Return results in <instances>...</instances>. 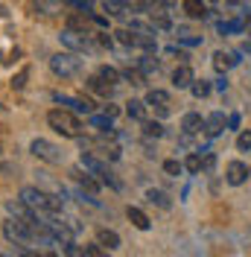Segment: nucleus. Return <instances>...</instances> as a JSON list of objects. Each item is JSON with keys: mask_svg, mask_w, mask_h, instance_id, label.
Masks as SVG:
<instances>
[{"mask_svg": "<svg viewBox=\"0 0 251 257\" xmlns=\"http://www.w3.org/2000/svg\"><path fill=\"white\" fill-rule=\"evenodd\" d=\"M21 202L27 205V208H32L41 219L44 216H59L64 208V202L59 199V196H53V193L41 190V187H21Z\"/></svg>", "mask_w": 251, "mask_h": 257, "instance_id": "f257e3e1", "label": "nucleus"}, {"mask_svg": "<svg viewBox=\"0 0 251 257\" xmlns=\"http://www.w3.org/2000/svg\"><path fill=\"white\" fill-rule=\"evenodd\" d=\"M47 126L56 132V135H62L67 141H79L82 138V132H85V123L76 117V111H70V108H53L47 111Z\"/></svg>", "mask_w": 251, "mask_h": 257, "instance_id": "f03ea898", "label": "nucleus"}, {"mask_svg": "<svg viewBox=\"0 0 251 257\" xmlns=\"http://www.w3.org/2000/svg\"><path fill=\"white\" fill-rule=\"evenodd\" d=\"M59 44H62L64 50H70V53H79V56L96 53V50H99L94 32H76V30H67V27L59 32Z\"/></svg>", "mask_w": 251, "mask_h": 257, "instance_id": "7ed1b4c3", "label": "nucleus"}, {"mask_svg": "<svg viewBox=\"0 0 251 257\" xmlns=\"http://www.w3.org/2000/svg\"><path fill=\"white\" fill-rule=\"evenodd\" d=\"M79 167H85L88 173H94L102 184H108L111 190H117V193L123 190V181L114 176V173L108 170V164H105V161H99L94 152H82V155H79Z\"/></svg>", "mask_w": 251, "mask_h": 257, "instance_id": "20e7f679", "label": "nucleus"}, {"mask_svg": "<svg viewBox=\"0 0 251 257\" xmlns=\"http://www.w3.org/2000/svg\"><path fill=\"white\" fill-rule=\"evenodd\" d=\"M50 70H53V76H59V79L79 76V73H82V59H79V53L62 50V53L50 56Z\"/></svg>", "mask_w": 251, "mask_h": 257, "instance_id": "39448f33", "label": "nucleus"}, {"mask_svg": "<svg viewBox=\"0 0 251 257\" xmlns=\"http://www.w3.org/2000/svg\"><path fill=\"white\" fill-rule=\"evenodd\" d=\"M114 41L123 44V47H129V50H146V53L158 50L155 35H149V32H135V30H129V27L114 32Z\"/></svg>", "mask_w": 251, "mask_h": 257, "instance_id": "423d86ee", "label": "nucleus"}, {"mask_svg": "<svg viewBox=\"0 0 251 257\" xmlns=\"http://www.w3.org/2000/svg\"><path fill=\"white\" fill-rule=\"evenodd\" d=\"M0 231H3V237H6V240L15 242V245H32V240H35V234H32V231L21 222V219H15V216L3 219Z\"/></svg>", "mask_w": 251, "mask_h": 257, "instance_id": "0eeeda50", "label": "nucleus"}, {"mask_svg": "<svg viewBox=\"0 0 251 257\" xmlns=\"http://www.w3.org/2000/svg\"><path fill=\"white\" fill-rule=\"evenodd\" d=\"M30 155H35V158L44 161V164H62V149L53 144V141H47V138H32Z\"/></svg>", "mask_w": 251, "mask_h": 257, "instance_id": "6e6552de", "label": "nucleus"}, {"mask_svg": "<svg viewBox=\"0 0 251 257\" xmlns=\"http://www.w3.org/2000/svg\"><path fill=\"white\" fill-rule=\"evenodd\" d=\"M248 164H242V161H231L228 167H225V181L231 184V187H239V184H245L248 181Z\"/></svg>", "mask_w": 251, "mask_h": 257, "instance_id": "1a4fd4ad", "label": "nucleus"}, {"mask_svg": "<svg viewBox=\"0 0 251 257\" xmlns=\"http://www.w3.org/2000/svg\"><path fill=\"white\" fill-rule=\"evenodd\" d=\"M70 176H73V181H76L82 190H88L91 196H96V193H99V184H102V181H99V178H96L94 173H88L85 167H76V170H73Z\"/></svg>", "mask_w": 251, "mask_h": 257, "instance_id": "9d476101", "label": "nucleus"}, {"mask_svg": "<svg viewBox=\"0 0 251 257\" xmlns=\"http://www.w3.org/2000/svg\"><path fill=\"white\" fill-rule=\"evenodd\" d=\"M202 128H204V117L199 111H187L181 117V135L196 138V135H202Z\"/></svg>", "mask_w": 251, "mask_h": 257, "instance_id": "9b49d317", "label": "nucleus"}, {"mask_svg": "<svg viewBox=\"0 0 251 257\" xmlns=\"http://www.w3.org/2000/svg\"><path fill=\"white\" fill-rule=\"evenodd\" d=\"M196 82V73H193V67H190L187 62H181L178 67L173 70V85L178 88V91H184V88H190Z\"/></svg>", "mask_w": 251, "mask_h": 257, "instance_id": "f8f14e48", "label": "nucleus"}, {"mask_svg": "<svg viewBox=\"0 0 251 257\" xmlns=\"http://www.w3.org/2000/svg\"><path fill=\"white\" fill-rule=\"evenodd\" d=\"M225 123H228L225 111L207 114V117H204V135H207V138H216V135H222V132H225Z\"/></svg>", "mask_w": 251, "mask_h": 257, "instance_id": "ddd939ff", "label": "nucleus"}, {"mask_svg": "<svg viewBox=\"0 0 251 257\" xmlns=\"http://www.w3.org/2000/svg\"><path fill=\"white\" fill-rule=\"evenodd\" d=\"M210 62H213V70L225 76V70H231L234 64H239V59H236V53H228V50H216Z\"/></svg>", "mask_w": 251, "mask_h": 257, "instance_id": "4468645a", "label": "nucleus"}, {"mask_svg": "<svg viewBox=\"0 0 251 257\" xmlns=\"http://www.w3.org/2000/svg\"><path fill=\"white\" fill-rule=\"evenodd\" d=\"M181 9L190 21H204L207 18V0H181Z\"/></svg>", "mask_w": 251, "mask_h": 257, "instance_id": "2eb2a0df", "label": "nucleus"}, {"mask_svg": "<svg viewBox=\"0 0 251 257\" xmlns=\"http://www.w3.org/2000/svg\"><path fill=\"white\" fill-rule=\"evenodd\" d=\"M53 99L62 102V105H67L70 111H76V114H91L94 111V108H91V99H76V96H62V94H53Z\"/></svg>", "mask_w": 251, "mask_h": 257, "instance_id": "dca6fc26", "label": "nucleus"}, {"mask_svg": "<svg viewBox=\"0 0 251 257\" xmlns=\"http://www.w3.org/2000/svg\"><path fill=\"white\" fill-rule=\"evenodd\" d=\"M146 105L152 108V111H161V108H170V94L167 91H161V88H152V91H146Z\"/></svg>", "mask_w": 251, "mask_h": 257, "instance_id": "f3484780", "label": "nucleus"}, {"mask_svg": "<svg viewBox=\"0 0 251 257\" xmlns=\"http://www.w3.org/2000/svg\"><path fill=\"white\" fill-rule=\"evenodd\" d=\"M123 111H126V117H129V120H138V123H143V120H146V111H149V105H146V99H129Z\"/></svg>", "mask_w": 251, "mask_h": 257, "instance_id": "a211bd4d", "label": "nucleus"}, {"mask_svg": "<svg viewBox=\"0 0 251 257\" xmlns=\"http://www.w3.org/2000/svg\"><path fill=\"white\" fill-rule=\"evenodd\" d=\"M102 3V9L108 12V18H120V21H129V6H126V0H99Z\"/></svg>", "mask_w": 251, "mask_h": 257, "instance_id": "6ab92c4d", "label": "nucleus"}, {"mask_svg": "<svg viewBox=\"0 0 251 257\" xmlns=\"http://www.w3.org/2000/svg\"><path fill=\"white\" fill-rule=\"evenodd\" d=\"M141 132H143V138H149V141H161V138L167 135V126H164L161 120H143Z\"/></svg>", "mask_w": 251, "mask_h": 257, "instance_id": "aec40b11", "label": "nucleus"}, {"mask_svg": "<svg viewBox=\"0 0 251 257\" xmlns=\"http://www.w3.org/2000/svg\"><path fill=\"white\" fill-rule=\"evenodd\" d=\"M126 216H129V222L135 225L138 231H149V228H152L149 216H146V213H143L141 208H135V205H129V208H126Z\"/></svg>", "mask_w": 251, "mask_h": 257, "instance_id": "412c9836", "label": "nucleus"}, {"mask_svg": "<svg viewBox=\"0 0 251 257\" xmlns=\"http://www.w3.org/2000/svg\"><path fill=\"white\" fill-rule=\"evenodd\" d=\"M85 88H88V91H91V94H96V96H111L114 94V85H108V82H102L99 79V76H88V79H85Z\"/></svg>", "mask_w": 251, "mask_h": 257, "instance_id": "4be33fe9", "label": "nucleus"}, {"mask_svg": "<svg viewBox=\"0 0 251 257\" xmlns=\"http://www.w3.org/2000/svg\"><path fill=\"white\" fill-rule=\"evenodd\" d=\"M96 242L105 245L108 251H117V248H120V234L111 231V228H99V231H96Z\"/></svg>", "mask_w": 251, "mask_h": 257, "instance_id": "5701e85b", "label": "nucleus"}, {"mask_svg": "<svg viewBox=\"0 0 251 257\" xmlns=\"http://www.w3.org/2000/svg\"><path fill=\"white\" fill-rule=\"evenodd\" d=\"M96 76L117 88V85L123 82V70H117V67H111V64H99V67H96Z\"/></svg>", "mask_w": 251, "mask_h": 257, "instance_id": "b1692460", "label": "nucleus"}, {"mask_svg": "<svg viewBox=\"0 0 251 257\" xmlns=\"http://www.w3.org/2000/svg\"><path fill=\"white\" fill-rule=\"evenodd\" d=\"M149 21H152L155 30H170V27H173V18H170V12H167L164 6H155V9L149 12Z\"/></svg>", "mask_w": 251, "mask_h": 257, "instance_id": "393cba45", "label": "nucleus"}, {"mask_svg": "<svg viewBox=\"0 0 251 257\" xmlns=\"http://www.w3.org/2000/svg\"><path fill=\"white\" fill-rule=\"evenodd\" d=\"M146 202H149V205H158L161 210L173 208V199H170L164 190H158V187H149V190H146Z\"/></svg>", "mask_w": 251, "mask_h": 257, "instance_id": "a878e982", "label": "nucleus"}, {"mask_svg": "<svg viewBox=\"0 0 251 257\" xmlns=\"http://www.w3.org/2000/svg\"><path fill=\"white\" fill-rule=\"evenodd\" d=\"M161 167H164V173H167L170 178H178L181 173H184V161H178V158H167Z\"/></svg>", "mask_w": 251, "mask_h": 257, "instance_id": "bb28decb", "label": "nucleus"}, {"mask_svg": "<svg viewBox=\"0 0 251 257\" xmlns=\"http://www.w3.org/2000/svg\"><path fill=\"white\" fill-rule=\"evenodd\" d=\"M184 170H187L190 176H199L202 173V155L199 152H190L187 158H184Z\"/></svg>", "mask_w": 251, "mask_h": 257, "instance_id": "cd10ccee", "label": "nucleus"}, {"mask_svg": "<svg viewBox=\"0 0 251 257\" xmlns=\"http://www.w3.org/2000/svg\"><path fill=\"white\" fill-rule=\"evenodd\" d=\"M138 70H141L143 76H152V73H158V62L152 56H141L138 59Z\"/></svg>", "mask_w": 251, "mask_h": 257, "instance_id": "c85d7f7f", "label": "nucleus"}, {"mask_svg": "<svg viewBox=\"0 0 251 257\" xmlns=\"http://www.w3.org/2000/svg\"><path fill=\"white\" fill-rule=\"evenodd\" d=\"M91 126L96 132H111V117L108 114H91Z\"/></svg>", "mask_w": 251, "mask_h": 257, "instance_id": "c756f323", "label": "nucleus"}, {"mask_svg": "<svg viewBox=\"0 0 251 257\" xmlns=\"http://www.w3.org/2000/svg\"><path fill=\"white\" fill-rule=\"evenodd\" d=\"M190 91H193V96H196V99H202V96H207V94H210V82L196 79L193 85H190Z\"/></svg>", "mask_w": 251, "mask_h": 257, "instance_id": "7c9ffc66", "label": "nucleus"}, {"mask_svg": "<svg viewBox=\"0 0 251 257\" xmlns=\"http://www.w3.org/2000/svg\"><path fill=\"white\" fill-rule=\"evenodd\" d=\"M85 254L88 257H111V251L105 245H99V242H91V245H85Z\"/></svg>", "mask_w": 251, "mask_h": 257, "instance_id": "2f4dec72", "label": "nucleus"}, {"mask_svg": "<svg viewBox=\"0 0 251 257\" xmlns=\"http://www.w3.org/2000/svg\"><path fill=\"white\" fill-rule=\"evenodd\" d=\"M236 149H239V152H251V128L239 132V138H236Z\"/></svg>", "mask_w": 251, "mask_h": 257, "instance_id": "473e14b6", "label": "nucleus"}, {"mask_svg": "<svg viewBox=\"0 0 251 257\" xmlns=\"http://www.w3.org/2000/svg\"><path fill=\"white\" fill-rule=\"evenodd\" d=\"M64 257H88L85 254V248H82V245H79V242H64Z\"/></svg>", "mask_w": 251, "mask_h": 257, "instance_id": "72a5a7b5", "label": "nucleus"}, {"mask_svg": "<svg viewBox=\"0 0 251 257\" xmlns=\"http://www.w3.org/2000/svg\"><path fill=\"white\" fill-rule=\"evenodd\" d=\"M213 167H216V155H213V152H207V155L202 158V170H204V173H210Z\"/></svg>", "mask_w": 251, "mask_h": 257, "instance_id": "f704fd0d", "label": "nucleus"}, {"mask_svg": "<svg viewBox=\"0 0 251 257\" xmlns=\"http://www.w3.org/2000/svg\"><path fill=\"white\" fill-rule=\"evenodd\" d=\"M102 114H108L111 120H114V117L120 114V108H117V105H105V111H102Z\"/></svg>", "mask_w": 251, "mask_h": 257, "instance_id": "c9c22d12", "label": "nucleus"}, {"mask_svg": "<svg viewBox=\"0 0 251 257\" xmlns=\"http://www.w3.org/2000/svg\"><path fill=\"white\" fill-rule=\"evenodd\" d=\"M44 257H62V254H56V251H47V254H44Z\"/></svg>", "mask_w": 251, "mask_h": 257, "instance_id": "e433bc0d", "label": "nucleus"}, {"mask_svg": "<svg viewBox=\"0 0 251 257\" xmlns=\"http://www.w3.org/2000/svg\"><path fill=\"white\" fill-rule=\"evenodd\" d=\"M228 3H239V0H228Z\"/></svg>", "mask_w": 251, "mask_h": 257, "instance_id": "4c0bfd02", "label": "nucleus"}, {"mask_svg": "<svg viewBox=\"0 0 251 257\" xmlns=\"http://www.w3.org/2000/svg\"><path fill=\"white\" fill-rule=\"evenodd\" d=\"M18 257H30V254H18Z\"/></svg>", "mask_w": 251, "mask_h": 257, "instance_id": "58836bf2", "label": "nucleus"}, {"mask_svg": "<svg viewBox=\"0 0 251 257\" xmlns=\"http://www.w3.org/2000/svg\"><path fill=\"white\" fill-rule=\"evenodd\" d=\"M207 3H216V0H207Z\"/></svg>", "mask_w": 251, "mask_h": 257, "instance_id": "ea45409f", "label": "nucleus"}, {"mask_svg": "<svg viewBox=\"0 0 251 257\" xmlns=\"http://www.w3.org/2000/svg\"><path fill=\"white\" fill-rule=\"evenodd\" d=\"M0 257H3V254H0Z\"/></svg>", "mask_w": 251, "mask_h": 257, "instance_id": "a19ab883", "label": "nucleus"}]
</instances>
